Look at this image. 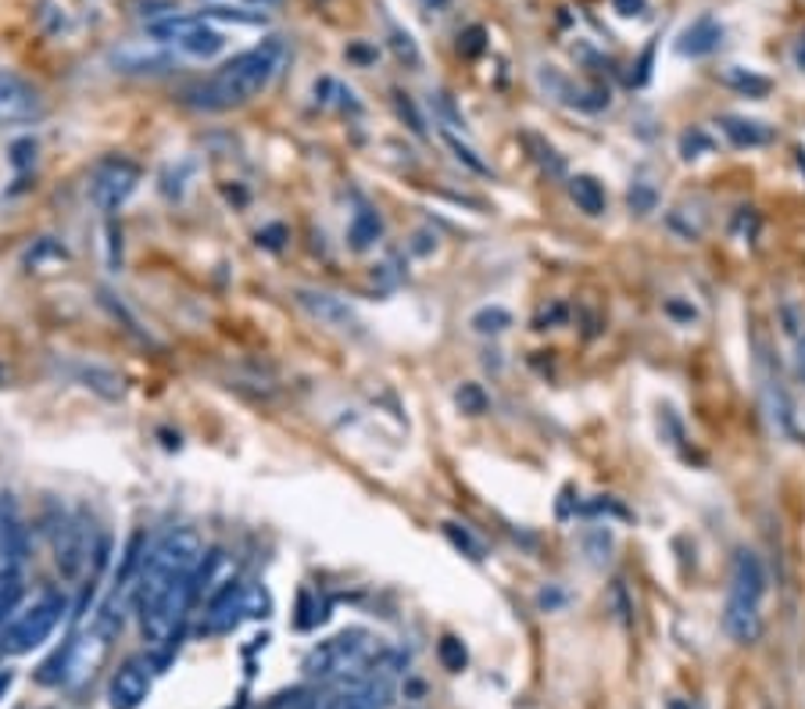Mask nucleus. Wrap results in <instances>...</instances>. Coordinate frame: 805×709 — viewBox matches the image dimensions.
Segmentation results:
<instances>
[{
	"instance_id": "obj_1",
	"label": "nucleus",
	"mask_w": 805,
	"mask_h": 709,
	"mask_svg": "<svg viewBox=\"0 0 805 709\" xmlns=\"http://www.w3.org/2000/svg\"><path fill=\"white\" fill-rule=\"evenodd\" d=\"M208 562V548L201 534L190 527H176L158 537L154 548L140 559L137 573V613L140 630L154 649L168 646L190 606L201 595V570Z\"/></svg>"
},
{
	"instance_id": "obj_2",
	"label": "nucleus",
	"mask_w": 805,
	"mask_h": 709,
	"mask_svg": "<svg viewBox=\"0 0 805 709\" xmlns=\"http://www.w3.org/2000/svg\"><path fill=\"white\" fill-rule=\"evenodd\" d=\"M283 65V44L266 39L261 47H250L244 55L230 58L219 72H211L201 86L190 90V101L205 112H230L255 101L266 90Z\"/></svg>"
},
{
	"instance_id": "obj_3",
	"label": "nucleus",
	"mask_w": 805,
	"mask_h": 709,
	"mask_svg": "<svg viewBox=\"0 0 805 709\" xmlns=\"http://www.w3.org/2000/svg\"><path fill=\"white\" fill-rule=\"evenodd\" d=\"M376 655V641L369 630H340V635L319 641L308 655L301 670L312 681H365L359 677V670H365Z\"/></svg>"
},
{
	"instance_id": "obj_4",
	"label": "nucleus",
	"mask_w": 805,
	"mask_h": 709,
	"mask_svg": "<svg viewBox=\"0 0 805 709\" xmlns=\"http://www.w3.org/2000/svg\"><path fill=\"white\" fill-rule=\"evenodd\" d=\"M50 537V551H55V567L65 581H79L83 570L94 562H104V545H94V534H90L86 520L72 509H61L47 527Z\"/></svg>"
},
{
	"instance_id": "obj_5",
	"label": "nucleus",
	"mask_w": 805,
	"mask_h": 709,
	"mask_svg": "<svg viewBox=\"0 0 805 709\" xmlns=\"http://www.w3.org/2000/svg\"><path fill=\"white\" fill-rule=\"evenodd\" d=\"M61 616H65V598L58 595L36 598L33 606L15 613L4 624V630H0V655H25V652L39 649L58 630Z\"/></svg>"
},
{
	"instance_id": "obj_6",
	"label": "nucleus",
	"mask_w": 805,
	"mask_h": 709,
	"mask_svg": "<svg viewBox=\"0 0 805 709\" xmlns=\"http://www.w3.org/2000/svg\"><path fill=\"white\" fill-rule=\"evenodd\" d=\"M140 187V168L129 162V158H104L90 173V201H94L101 212H118L129 197Z\"/></svg>"
},
{
	"instance_id": "obj_7",
	"label": "nucleus",
	"mask_w": 805,
	"mask_h": 709,
	"mask_svg": "<svg viewBox=\"0 0 805 709\" xmlns=\"http://www.w3.org/2000/svg\"><path fill=\"white\" fill-rule=\"evenodd\" d=\"M151 36L162 39V44L179 47L183 55H190V58H211V55H219L222 44H226L222 33L211 30L201 15H176L165 22H154Z\"/></svg>"
},
{
	"instance_id": "obj_8",
	"label": "nucleus",
	"mask_w": 805,
	"mask_h": 709,
	"mask_svg": "<svg viewBox=\"0 0 805 709\" xmlns=\"http://www.w3.org/2000/svg\"><path fill=\"white\" fill-rule=\"evenodd\" d=\"M151 681H154L151 663L143 660V655H129V660L112 674V685H108L112 709H140L143 699L151 695Z\"/></svg>"
},
{
	"instance_id": "obj_9",
	"label": "nucleus",
	"mask_w": 805,
	"mask_h": 709,
	"mask_svg": "<svg viewBox=\"0 0 805 709\" xmlns=\"http://www.w3.org/2000/svg\"><path fill=\"white\" fill-rule=\"evenodd\" d=\"M25 523L11 495H0V577H19L25 567Z\"/></svg>"
},
{
	"instance_id": "obj_10",
	"label": "nucleus",
	"mask_w": 805,
	"mask_h": 709,
	"mask_svg": "<svg viewBox=\"0 0 805 709\" xmlns=\"http://www.w3.org/2000/svg\"><path fill=\"white\" fill-rule=\"evenodd\" d=\"M44 112L39 90L15 72H0V123H30Z\"/></svg>"
},
{
	"instance_id": "obj_11",
	"label": "nucleus",
	"mask_w": 805,
	"mask_h": 709,
	"mask_svg": "<svg viewBox=\"0 0 805 709\" xmlns=\"http://www.w3.org/2000/svg\"><path fill=\"white\" fill-rule=\"evenodd\" d=\"M301 309H305L312 319H319L323 326H334V330H359V315L348 305L345 298L326 294V291H298Z\"/></svg>"
},
{
	"instance_id": "obj_12",
	"label": "nucleus",
	"mask_w": 805,
	"mask_h": 709,
	"mask_svg": "<svg viewBox=\"0 0 805 709\" xmlns=\"http://www.w3.org/2000/svg\"><path fill=\"white\" fill-rule=\"evenodd\" d=\"M723 627L737 646H751L762 635V613L759 602L742 598V595H727V609H723Z\"/></svg>"
},
{
	"instance_id": "obj_13",
	"label": "nucleus",
	"mask_w": 805,
	"mask_h": 709,
	"mask_svg": "<svg viewBox=\"0 0 805 709\" xmlns=\"http://www.w3.org/2000/svg\"><path fill=\"white\" fill-rule=\"evenodd\" d=\"M762 591H767V570H762V562H759L756 551L742 548L734 556V567H731V595H742V598L759 602Z\"/></svg>"
},
{
	"instance_id": "obj_14",
	"label": "nucleus",
	"mask_w": 805,
	"mask_h": 709,
	"mask_svg": "<svg viewBox=\"0 0 805 709\" xmlns=\"http://www.w3.org/2000/svg\"><path fill=\"white\" fill-rule=\"evenodd\" d=\"M723 133H727L731 143H737V148H767V143L773 140V129L756 123V118H742V115H723L720 118Z\"/></svg>"
},
{
	"instance_id": "obj_15",
	"label": "nucleus",
	"mask_w": 805,
	"mask_h": 709,
	"mask_svg": "<svg viewBox=\"0 0 805 709\" xmlns=\"http://www.w3.org/2000/svg\"><path fill=\"white\" fill-rule=\"evenodd\" d=\"M723 39V30L716 25V19H698L691 30H684V36L677 39V50L684 58H702L709 50H716Z\"/></svg>"
},
{
	"instance_id": "obj_16",
	"label": "nucleus",
	"mask_w": 805,
	"mask_h": 709,
	"mask_svg": "<svg viewBox=\"0 0 805 709\" xmlns=\"http://www.w3.org/2000/svg\"><path fill=\"white\" fill-rule=\"evenodd\" d=\"M380 230H384L380 226V216L369 212V208H359L348 222V241H351L354 252H365V247H373L380 241Z\"/></svg>"
},
{
	"instance_id": "obj_17",
	"label": "nucleus",
	"mask_w": 805,
	"mask_h": 709,
	"mask_svg": "<svg viewBox=\"0 0 805 709\" xmlns=\"http://www.w3.org/2000/svg\"><path fill=\"white\" fill-rule=\"evenodd\" d=\"M570 194H573V201L584 208L587 216H602L605 212V190H602V183L598 179H591V176H576L573 183H570Z\"/></svg>"
},
{
	"instance_id": "obj_18",
	"label": "nucleus",
	"mask_w": 805,
	"mask_h": 709,
	"mask_svg": "<svg viewBox=\"0 0 805 709\" xmlns=\"http://www.w3.org/2000/svg\"><path fill=\"white\" fill-rule=\"evenodd\" d=\"M441 137H444V143H447V148L455 151V158H458L462 165H466V168H472V173H477V176H491V165H487L483 158H480L477 151L469 148V143H462V140H458L455 133H447V129H441Z\"/></svg>"
},
{
	"instance_id": "obj_19",
	"label": "nucleus",
	"mask_w": 805,
	"mask_h": 709,
	"mask_svg": "<svg viewBox=\"0 0 805 709\" xmlns=\"http://www.w3.org/2000/svg\"><path fill=\"white\" fill-rule=\"evenodd\" d=\"M727 86H734V90H742V94H748V97H767L770 94V79H762V75H751V72H745V69H727Z\"/></svg>"
},
{
	"instance_id": "obj_20",
	"label": "nucleus",
	"mask_w": 805,
	"mask_h": 709,
	"mask_svg": "<svg viewBox=\"0 0 805 709\" xmlns=\"http://www.w3.org/2000/svg\"><path fill=\"white\" fill-rule=\"evenodd\" d=\"M512 326V315L505 309H480L472 315V330L477 334H501Z\"/></svg>"
},
{
	"instance_id": "obj_21",
	"label": "nucleus",
	"mask_w": 805,
	"mask_h": 709,
	"mask_svg": "<svg viewBox=\"0 0 805 709\" xmlns=\"http://www.w3.org/2000/svg\"><path fill=\"white\" fill-rule=\"evenodd\" d=\"M201 19H222V22H241V25H261V22H266L261 11H247V8H205Z\"/></svg>"
},
{
	"instance_id": "obj_22",
	"label": "nucleus",
	"mask_w": 805,
	"mask_h": 709,
	"mask_svg": "<svg viewBox=\"0 0 805 709\" xmlns=\"http://www.w3.org/2000/svg\"><path fill=\"white\" fill-rule=\"evenodd\" d=\"M22 602V577H0V620H8Z\"/></svg>"
},
{
	"instance_id": "obj_23",
	"label": "nucleus",
	"mask_w": 805,
	"mask_h": 709,
	"mask_svg": "<svg viewBox=\"0 0 805 709\" xmlns=\"http://www.w3.org/2000/svg\"><path fill=\"white\" fill-rule=\"evenodd\" d=\"M455 402H458V409L469 412V416L487 412V394L480 391V384H462L458 394H455Z\"/></svg>"
},
{
	"instance_id": "obj_24",
	"label": "nucleus",
	"mask_w": 805,
	"mask_h": 709,
	"mask_svg": "<svg viewBox=\"0 0 805 709\" xmlns=\"http://www.w3.org/2000/svg\"><path fill=\"white\" fill-rule=\"evenodd\" d=\"M444 534L452 537V542H455V548H462V551H466L469 559H483V545H480L477 537H472V534H469L466 527H458V523H444Z\"/></svg>"
},
{
	"instance_id": "obj_25",
	"label": "nucleus",
	"mask_w": 805,
	"mask_h": 709,
	"mask_svg": "<svg viewBox=\"0 0 805 709\" xmlns=\"http://www.w3.org/2000/svg\"><path fill=\"white\" fill-rule=\"evenodd\" d=\"M441 663L447 666V670H458L466 666V649H462V641L458 638H441Z\"/></svg>"
},
{
	"instance_id": "obj_26",
	"label": "nucleus",
	"mask_w": 805,
	"mask_h": 709,
	"mask_svg": "<svg viewBox=\"0 0 805 709\" xmlns=\"http://www.w3.org/2000/svg\"><path fill=\"white\" fill-rule=\"evenodd\" d=\"M483 47H487V33L480 30V25H472V30H466L458 36V50L466 58H477V55H483Z\"/></svg>"
},
{
	"instance_id": "obj_27",
	"label": "nucleus",
	"mask_w": 805,
	"mask_h": 709,
	"mask_svg": "<svg viewBox=\"0 0 805 709\" xmlns=\"http://www.w3.org/2000/svg\"><path fill=\"white\" fill-rule=\"evenodd\" d=\"M394 50H398V58H401V61H408V65H419V50H416L412 36H408V33L394 30Z\"/></svg>"
},
{
	"instance_id": "obj_28",
	"label": "nucleus",
	"mask_w": 805,
	"mask_h": 709,
	"mask_svg": "<svg viewBox=\"0 0 805 709\" xmlns=\"http://www.w3.org/2000/svg\"><path fill=\"white\" fill-rule=\"evenodd\" d=\"M680 148H684V158H688V162H691V158H695V148H702V151H712V140L702 133V129H695V133H688V137H684V143H680Z\"/></svg>"
},
{
	"instance_id": "obj_29",
	"label": "nucleus",
	"mask_w": 805,
	"mask_h": 709,
	"mask_svg": "<svg viewBox=\"0 0 805 709\" xmlns=\"http://www.w3.org/2000/svg\"><path fill=\"white\" fill-rule=\"evenodd\" d=\"M630 205L638 208V212H649V208L655 205V194L649 187H633L630 190Z\"/></svg>"
},
{
	"instance_id": "obj_30",
	"label": "nucleus",
	"mask_w": 805,
	"mask_h": 709,
	"mask_svg": "<svg viewBox=\"0 0 805 709\" xmlns=\"http://www.w3.org/2000/svg\"><path fill=\"white\" fill-rule=\"evenodd\" d=\"M619 15H641L644 11V0H612Z\"/></svg>"
},
{
	"instance_id": "obj_31",
	"label": "nucleus",
	"mask_w": 805,
	"mask_h": 709,
	"mask_svg": "<svg viewBox=\"0 0 805 709\" xmlns=\"http://www.w3.org/2000/svg\"><path fill=\"white\" fill-rule=\"evenodd\" d=\"M666 312L669 315H680V319H695V309H688V305H680V301H669V305H666Z\"/></svg>"
},
{
	"instance_id": "obj_32",
	"label": "nucleus",
	"mask_w": 805,
	"mask_h": 709,
	"mask_svg": "<svg viewBox=\"0 0 805 709\" xmlns=\"http://www.w3.org/2000/svg\"><path fill=\"white\" fill-rule=\"evenodd\" d=\"M795 370H798V380L805 384V337H798V354H795Z\"/></svg>"
},
{
	"instance_id": "obj_33",
	"label": "nucleus",
	"mask_w": 805,
	"mask_h": 709,
	"mask_svg": "<svg viewBox=\"0 0 805 709\" xmlns=\"http://www.w3.org/2000/svg\"><path fill=\"white\" fill-rule=\"evenodd\" d=\"M795 58H798V65H802V69H805V39H802V44H798V50H795Z\"/></svg>"
},
{
	"instance_id": "obj_34",
	"label": "nucleus",
	"mask_w": 805,
	"mask_h": 709,
	"mask_svg": "<svg viewBox=\"0 0 805 709\" xmlns=\"http://www.w3.org/2000/svg\"><path fill=\"white\" fill-rule=\"evenodd\" d=\"M669 709H695V706H691V702H684V699H673Z\"/></svg>"
}]
</instances>
